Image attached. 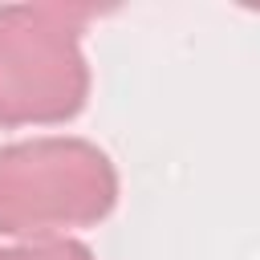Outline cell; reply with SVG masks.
I'll return each instance as SVG.
<instances>
[{
  "mask_svg": "<svg viewBox=\"0 0 260 260\" xmlns=\"http://www.w3.org/2000/svg\"><path fill=\"white\" fill-rule=\"evenodd\" d=\"M0 260H89L85 248L77 244H53V248H24V252H0Z\"/></svg>",
  "mask_w": 260,
  "mask_h": 260,
  "instance_id": "cell-1",
  "label": "cell"
}]
</instances>
